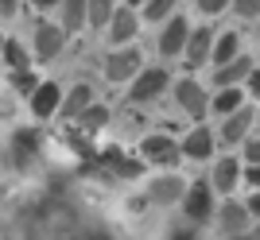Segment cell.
Listing matches in <instances>:
<instances>
[{"mask_svg": "<svg viewBox=\"0 0 260 240\" xmlns=\"http://www.w3.org/2000/svg\"><path fill=\"white\" fill-rule=\"evenodd\" d=\"M186 190H190V182H183V175H155L152 182H148V202L152 206H183Z\"/></svg>", "mask_w": 260, "mask_h": 240, "instance_id": "cell-8", "label": "cell"}, {"mask_svg": "<svg viewBox=\"0 0 260 240\" xmlns=\"http://www.w3.org/2000/svg\"><path fill=\"white\" fill-rule=\"evenodd\" d=\"M109 120H113V112H109V105H89L82 116H78V128L86 132V136H98V132H105L109 128Z\"/></svg>", "mask_w": 260, "mask_h": 240, "instance_id": "cell-22", "label": "cell"}, {"mask_svg": "<svg viewBox=\"0 0 260 240\" xmlns=\"http://www.w3.org/2000/svg\"><path fill=\"white\" fill-rule=\"evenodd\" d=\"M252 74V58L249 55H241L237 62H229L221 66V70H214V93L217 89H241V82Z\"/></svg>", "mask_w": 260, "mask_h": 240, "instance_id": "cell-15", "label": "cell"}, {"mask_svg": "<svg viewBox=\"0 0 260 240\" xmlns=\"http://www.w3.org/2000/svg\"><path fill=\"white\" fill-rule=\"evenodd\" d=\"M249 206H241V202H225V206L217 209V229L225 232V236H245L249 232Z\"/></svg>", "mask_w": 260, "mask_h": 240, "instance_id": "cell-13", "label": "cell"}, {"mask_svg": "<svg viewBox=\"0 0 260 240\" xmlns=\"http://www.w3.org/2000/svg\"><path fill=\"white\" fill-rule=\"evenodd\" d=\"M190 31H194V27H190V20H186L183 12H175L171 20L163 23V31H159V55L163 58H179L186 51V43H190Z\"/></svg>", "mask_w": 260, "mask_h": 240, "instance_id": "cell-7", "label": "cell"}, {"mask_svg": "<svg viewBox=\"0 0 260 240\" xmlns=\"http://www.w3.org/2000/svg\"><path fill=\"white\" fill-rule=\"evenodd\" d=\"M89 23V4H82V0H66V4H58V27H62L66 35L82 31Z\"/></svg>", "mask_w": 260, "mask_h": 240, "instance_id": "cell-20", "label": "cell"}, {"mask_svg": "<svg viewBox=\"0 0 260 240\" xmlns=\"http://www.w3.org/2000/svg\"><path fill=\"white\" fill-rule=\"evenodd\" d=\"M249 217H260V194L249 197Z\"/></svg>", "mask_w": 260, "mask_h": 240, "instance_id": "cell-34", "label": "cell"}, {"mask_svg": "<svg viewBox=\"0 0 260 240\" xmlns=\"http://www.w3.org/2000/svg\"><path fill=\"white\" fill-rule=\"evenodd\" d=\"M171 93H175L179 112H186L190 120H202L210 112V93H206V86H198L194 77H179L171 86Z\"/></svg>", "mask_w": 260, "mask_h": 240, "instance_id": "cell-5", "label": "cell"}, {"mask_svg": "<svg viewBox=\"0 0 260 240\" xmlns=\"http://www.w3.org/2000/svg\"><path fill=\"white\" fill-rule=\"evenodd\" d=\"M229 8L237 12L241 20H260V0H237V4H229Z\"/></svg>", "mask_w": 260, "mask_h": 240, "instance_id": "cell-27", "label": "cell"}, {"mask_svg": "<svg viewBox=\"0 0 260 240\" xmlns=\"http://www.w3.org/2000/svg\"><path fill=\"white\" fill-rule=\"evenodd\" d=\"M237 182H241V163L237 159H217L214 163V178H210L214 194H233Z\"/></svg>", "mask_w": 260, "mask_h": 240, "instance_id": "cell-18", "label": "cell"}, {"mask_svg": "<svg viewBox=\"0 0 260 240\" xmlns=\"http://www.w3.org/2000/svg\"><path fill=\"white\" fill-rule=\"evenodd\" d=\"M167 89H171V74H167L163 66H152V70H144V74L128 86V101L132 105H152V101H159Z\"/></svg>", "mask_w": 260, "mask_h": 240, "instance_id": "cell-6", "label": "cell"}, {"mask_svg": "<svg viewBox=\"0 0 260 240\" xmlns=\"http://www.w3.org/2000/svg\"><path fill=\"white\" fill-rule=\"evenodd\" d=\"M12 86H16V93H23V97L31 101V97H35V89L43 86V82L35 77V70H27V74H12Z\"/></svg>", "mask_w": 260, "mask_h": 240, "instance_id": "cell-26", "label": "cell"}, {"mask_svg": "<svg viewBox=\"0 0 260 240\" xmlns=\"http://www.w3.org/2000/svg\"><path fill=\"white\" fill-rule=\"evenodd\" d=\"M113 12H117V4H109V0H93V4H89V27H98V31H109V23H113Z\"/></svg>", "mask_w": 260, "mask_h": 240, "instance_id": "cell-25", "label": "cell"}, {"mask_svg": "<svg viewBox=\"0 0 260 240\" xmlns=\"http://www.w3.org/2000/svg\"><path fill=\"white\" fill-rule=\"evenodd\" d=\"M183 217L190 221V225H206V221H214V186L206 182V178H198V182H190V190H186L183 197Z\"/></svg>", "mask_w": 260, "mask_h": 240, "instance_id": "cell-4", "label": "cell"}, {"mask_svg": "<svg viewBox=\"0 0 260 240\" xmlns=\"http://www.w3.org/2000/svg\"><path fill=\"white\" fill-rule=\"evenodd\" d=\"M20 8H23V4H16V0H0V20H16Z\"/></svg>", "mask_w": 260, "mask_h": 240, "instance_id": "cell-30", "label": "cell"}, {"mask_svg": "<svg viewBox=\"0 0 260 240\" xmlns=\"http://www.w3.org/2000/svg\"><path fill=\"white\" fill-rule=\"evenodd\" d=\"M89 105H98V89L89 86V82H78L74 89H66V97H62V109H58V116H62V120H78L82 112L89 109Z\"/></svg>", "mask_w": 260, "mask_h": 240, "instance_id": "cell-12", "label": "cell"}, {"mask_svg": "<svg viewBox=\"0 0 260 240\" xmlns=\"http://www.w3.org/2000/svg\"><path fill=\"white\" fill-rule=\"evenodd\" d=\"M175 8L179 4H171V0H148V4H140V20L144 23H167L175 16Z\"/></svg>", "mask_w": 260, "mask_h": 240, "instance_id": "cell-24", "label": "cell"}, {"mask_svg": "<svg viewBox=\"0 0 260 240\" xmlns=\"http://www.w3.org/2000/svg\"><path fill=\"white\" fill-rule=\"evenodd\" d=\"M210 109L214 116H233V112L245 109V89H217L214 97H210Z\"/></svg>", "mask_w": 260, "mask_h": 240, "instance_id": "cell-21", "label": "cell"}, {"mask_svg": "<svg viewBox=\"0 0 260 240\" xmlns=\"http://www.w3.org/2000/svg\"><path fill=\"white\" fill-rule=\"evenodd\" d=\"M245 163H249V167H260V136L245 143Z\"/></svg>", "mask_w": 260, "mask_h": 240, "instance_id": "cell-29", "label": "cell"}, {"mask_svg": "<svg viewBox=\"0 0 260 240\" xmlns=\"http://www.w3.org/2000/svg\"><path fill=\"white\" fill-rule=\"evenodd\" d=\"M4 43H8V35H0V55H4Z\"/></svg>", "mask_w": 260, "mask_h": 240, "instance_id": "cell-36", "label": "cell"}, {"mask_svg": "<svg viewBox=\"0 0 260 240\" xmlns=\"http://www.w3.org/2000/svg\"><path fill=\"white\" fill-rule=\"evenodd\" d=\"M66 47V31L58 27L54 20H35V31H31V55L39 62H54Z\"/></svg>", "mask_w": 260, "mask_h": 240, "instance_id": "cell-3", "label": "cell"}, {"mask_svg": "<svg viewBox=\"0 0 260 240\" xmlns=\"http://www.w3.org/2000/svg\"><path fill=\"white\" fill-rule=\"evenodd\" d=\"M136 31H140V16L132 12V4H117V12H113V23H109V43H113V51H120V47H132Z\"/></svg>", "mask_w": 260, "mask_h": 240, "instance_id": "cell-9", "label": "cell"}, {"mask_svg": "<svg viewBox=\"0 0 260 240\" xmlns=\"http://www.w3.org/2000/svg\"><path fill=\"white\" fill-rule=\"evenodd\" d=\"M194 8L202 12V16H221V12H225L229 4H225V0H198Z\"/></svg>", "mask_w": 260, "mask_h": 240, "instance_id": "cell-28", "label": "cell"}, {"mask_svg": "<svg viewBox=\"0 0 260 240\" xmlns=\"http://www.w3.org/2000/svg\"><path fill=\"white\" fill-rule=\"evenodd\" d=\"M101 159H105L109 171L117 178H124V182H136V178H144V171H148V163H144L140 155H120V151H113V147H109Z\"/></svg>", "mask_w": 260, "mask_h": 240, "instance_id": "cell-14", "label": "cell"}, {"mask_svg": "<svg viewBox=\"0 0 260 240\" xmlns=\"http://www.w3.org/2000/svg\"><path fill=\"white\" fill-rule=\"evenodd\" d=\"M245 182L260 190V167H245Z\"/></svg>", "mask_w": 260, "mask_h": 240, "instance_id": "cell-31", "label": "cell"}, {"mask_svg": "<svg viewBox=\"0 0 260 240\" xmlns=\"http://www.w3.org/2000/svg\"><path fill=\"white\" fill-rule=\"evenodd\" d=\"M0 62L8 66L12 74H27V70H31V58H27V47H23L20 39H8V43H4V55H0Z\"/></svg>", "mask_w": 260, "mask_h": 240, "instance_id": "cell-23", "label": "cell"}, {"mask_svg": "<svg viewBox=\"0 0 260 240\" xmlns=\"http://www.w3.org/2000/svg\"><path fill=\"white\" fill-rule=\"evenodd\" d=\"M62 97H66V89L58 82H43V86L35 89V97L27 101V109H31L35 120H51L54 112L62 109Z\"/></svg>", "mask_w": 260, "mask_h": 240, "instance_id": "cell-10", "label": "cell"}, {"mask_svg": "<svg viewBox=\"0 0 260 240\" xmlns=\"http://www.w3.org/2000/svg\"><path fill=\"white\" fill-rule=\"evenodd\" d=\"M256 124H260V112H256Z\"/></svg>", "mask_w": 260, "mask_h": 240, "instance_id": "cell-38", "label": "cell"}, {"mask_svg": "<svg viewBox=\"0 0 260 240\" xmlns=\"http://www.w3.org/2000/svg\"><path fill=\"white\" fill-rule=\"evenodd\" d=\"M252 124H256V109L245 105L241 112L225 116V124H221V143H241V140H245V132H249Z\"/></svg>", "mask_w": 260, "mask_h": 240, "instance_id": "cell-17", "label": "cell"}, {"mask_svg": "<svg viewBox=\"0 0 260 240\" xmlns=\"http://www.w3.org/2000/svg\"><path fill=\"white\" fill-rule=\"evenodd\" d=\"M140 159L152 167H163V171H171L179 159H183V143L171 140L167 132H152V136H144L140 143Z\"/></svg>", "mask_w": 260, "mask_h": 240, "instance_id": "cell-2", "label": "cell"}, {"mask_svg": "<svg viewBox=\"0 0 260 240\" xmlns=\"http://www.w3.org/2000/svg\"><path fill=\"white\" fill-rule=\"evenodd\" d=\"M256 35H260V27H256Z\"/></svg>", "mask_w": 260, "mask_h": 240, "instance_id": "cell-39", "label": "cell"}, {"mask_svg": "<svg viewBox=\"0 0 260 240\" xmlns=\"http://www.w3.org/2000/svg\"><path fill=\"white\" fill-rule=\"evenodd\" d=\"M229 240H249V232H245V236H229Z\"/></svg>", "mask_w": 260, "mask_h": 240, "instance_id": "cell-37", "label": "cell"}, {"mask_svg": "<svg viewBox=\"0 0 260 240\" xmlns=\"http://www.w3.org/2000/svg\"><path fill=\"white\" fill-rule=\"evenodd\" d=\"M144 74V55L140 47H120L105 55V82L109 86H132Z\"/></svg>", "mask_w": 260, "mask_h": 240, "instance_id": "cell-1", "label": "cell"}, {"mask_svg": "<svg viewBox=\"0 0 260 240\" xmlns=\"http://www.w3.org/2000/svg\"><path fill=\"white\" fill-rule=\"evenodd\" d=\"M241 58V35L237 31H221L214 39V55H210V62H214V70H221V66L237 62Z\"/></svg>", "mask_w": 260, "mask_h": 240, "instance_id": "cell-19", "label": "cell"}, {"mask_svg": "<svg viewBox=\"0 0 260 240\" xmlns=\"http://www.w3.org/2000/svg\"><path fill=\"white\" fill-rule=\"evenodd\" d=\"M249 93L260 101V70H252V74H249Z\"/></svg>", "mask_w": 260, "mask_h": 240, "instance_id": "cell-32", "label": "cell"}, {"mask_svg": "<svg viewBox=\"0 0 260 240\" xmlns=\"http://www.w3.org/2000/svg\"><path fill=\"white\" fill-rule=\"evenodd\" d=\"M210 55H214V31H210V27H194V31H190V43H186V51H183L186 66L194 70V66H202Z\"/></svg>", "mask_w": 260, "mask_h": 240, "instance_id": "cell-16", "label": "cell"}, {"mask_svg": "<svg viewBox=\"0 0 260 240\" xmlns=\"http://www.w3.org/2000/svg\"><path fill=\"white\" fill-rule=\"evenodd\" d=\"M249 240H260V225H256V229H252V232H249Z\"/></svg>", "mask_w": 260, "mask_h": 240, "instance_id": "cell-35", "label": "cell"}, {"mask_svg": "<svg viewBox=\"0 0 260 240\" xmlns=\"http://www.w3.org/2000/svg\"><path fill=\"white\" fill-rule=\"evenodd\" d=\"M183 159H194V163H206L214 159V128L198 124L183 136Z\"/></svg>", "mask_w": 260, "mask_h": 240, "instance_id": "cell-11", "label": "cell"}, {"mask_svg": "<svg viewBox=\"0 0 260 240\" xmlns=\"http://www.w3.org/2000/svg\"><path fill=\"white\" fill-rule=\"evenodd\" d=\"M171 240H194V225H186V229H175Z\"/></svg>", "mask_w": 260, "mask_h": 240, "instance_id": "cell-33", "label": "cell"}]
</instances>
